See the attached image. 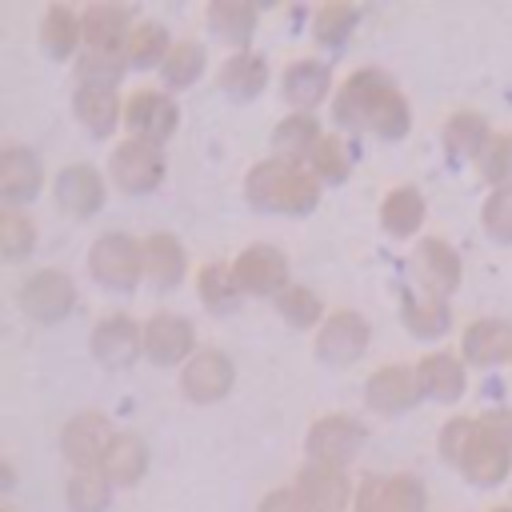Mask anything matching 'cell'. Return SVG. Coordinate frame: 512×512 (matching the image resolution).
<instances>
[{
	"mask_svg": "<svg viewBox=\"0 0 512 512\" xmlns=\"http://www.w3.org/2000/svg\"><path fill=\"white\" fill-rule=\"evenodd\" d=\"M332 116L340 128H368L384 140H400L408 132V104L376 68H360L344 80L340 96L332 100Z\"/></svg>",
	"mask_w": 512,
	"mask_h": 512,
	"instance_id": "1",
	"label": "cell"
},
{
	"mask_svg": "<svg viewBox=\"0 0 512 512\" xmlns=\"http://www.w3.org/2000/svg\"><path fill=\"white\" fill-rule=\"evenodd\" d=\"M248 200L264 212H308L320 200V180L300 160L268 156L248 172Z\"/></svg>",
	"mask_w": 512,
	"mask_h": 512,
	"instance_id": "2",
	"label": "cell"
},
{
	"mask_svg": "<svg viewBox=\"0 0 512 512\" xmlns=\"http://www.w3.org/2000/svg\"><path fill=\"white\" fill-rule=\"evenodd\" d=\"M88 272L112 292H132L144 276V240H132L124 232H104L88 252Z\"/></svg>",
	"mask_w": 512,
	"mask_h": 512,
	"instance_id": "3",
	"label": "cell"
},
{
	"mask_svg": "<svg viewBox=\"0 0 512 512\" xmlns=\"http://www.w3.org/2000/svg\"><path fill=\"white\" fill-rule=\"evenodd\" d=\"M176 124H180V108L168 92L140 88L124 100V128L132 132V140H144V144L160 148L164 140H172Z\"/></svg>",
	"mask_w": 512,
	"mask_h": 512,
	"instance_id": "4",
	"label": "cell"
},
{
	"mask_svg": "<svg viewBox=\"0 0 512 512\" xmlns=\"http://www.w3.org/2000/svg\"><path fill=\"white\" fill-rule=\"evenodd\" d=\"M20 308L36 320V324H56L76 308V284L68 272L60 268H40L24 280L20 288Z\"/></svg>",
	"mask_w": 512,
	"mask_h": 512,
	"instance_id": "5",
	"label": "cell"
},
{
	"mask_svg": "<svg viewBox=\"0 0 512 512\" xmlns=\"http://www.w3.org/2000/svg\"><path fill=\"white\" fill-rule=\"evenodd\" d=\"M364 424L344 416V412H332V416H320L312 428H308V456L312 464H328V468H344L348 460H356L360 444H364Z\"/></svg>",
	"mask_w": 512,
	"mask_h": 512,
	"instance_id": "6",
	"label": "cell"
},
{
	"mask_svg": "<svg viewBox=\"0 0 512 512\" xmlns=\"http://www.w3.org/2000/svg\"><path fill=\"white\" fill-rule=\"evenodd\" d=\"M112 440H116V432H112V424H108L100 412H80V416H72V420L64 424V432H60V452L68 456V464H72L76 472H92V468L104 464Z\"/></svg>",
	"mask_w": 512,
	"mask_h": 512,
	"instance_id": "7",
	"label": "cell"
},
{
	"mask_svg": "<svg viewBox=\"0 0 512 512\" xmlns=\"http://www.w3.org/2000/svg\"><path fill=\"white\" fill-rule=\"evenodd\" d=\"M368 336H372L368 320H364L360 312L340 308V312H332V316L320 324V332H316V356H320L324 364H332V368H344V364H352V360L364 356Z\"/></svg>",
	"mask_w": 512,
	"mask_h": 512,
	"instance_id": "8",
	"label": "cell"
},
{
	"mask_svg": "<svg viewBox=\"0 0 512 512\" xmlns=\"http://www.w3.org/2000/svg\"><path fill=\"white\" fill-rule=\"evenodd\" d=\"M232 272L244 296H280L288 288V260L272 244H248Z\"/></svg>",
	"mask_w": 512,
	"mask_h": 512,
	"instance_id": "9",
	"label": "cell"
},
{
	"mask_svg": "<svg viewBox=\"0 0 512 512\" xmlns=\"http://www.w3.org/2000/svg\"><path fill=\"white\" fill-rule=\"evenodd\" d=\"M232 380H236V368H232V360L220 348H200L180 368V392L192 404H216L220 396H228Z\"/></svg>",
	"mask_w": 512,
	"mask_h": 512,
	"instance_id": "10",
	"label": "cell"
},
{
	"mask_svg": "<svg viewBox=\"0 0 512 512\" xmlns=\"http://www.w3.org/2000/svg\"><path fill=\"white\" fill-rule=\"evenodd\" d=\"M364 400L372 412L380 416H396V412H408L424 400V388H420V372L408 368V364H388V368H376L368 388H364Z\"/></svg>",
	"mask_w": 512,
	"mask_h": 512,
	"instance_id": "11",
	"label": "cell"
},
{
	"mask_svg": "<svg viewBox=\"0 0 512 512\" xmlns=\"http://www.w3.org/2000/svg\"><path fill=\"white\" fill-rule=\"evenodd\" d=\"M88 348L104 368H124V364H132L140 356L144 328H136V320L124 316V312H108L104 320H96V328L88 336Z\"/></svg>",
	"mask_w": 512,
	"mask_h": 512,
	"instance_id": "12",
	"label": "cell"
},
{
	"mask_svg": "<svg viewBox=\"0 0 512 512\" xmlns=\"http://www.w3.org/2000/svg\"><path fill=\"white\" fill-rule=\"evenodd\" d=\"M428 496L416 476H368L356 492V512H424Z\"/></svg>",
	"mask_w": 512,
	"mask_h": 512,
	"instance_id": "13",
	"label": "cell"
},
{
	"mask_svg": "<svg viewBox=\"0 0 512 512\" xmlns=\"http://www.w3.org/2000/svg\"><path fill=\"white\" fill-rule=\"evenodd\" d=\"M196 336H192V324L176 312H156L148 324H144V356L160 368H172V364H188L196 352H192Z\"/></svg>",
	"mask_w": 512,
	"mask_h": 512,
	"instance_id": "14",
	"label": "cell"
},
{
	"mask_svg": "<svg viewBox=\"0 0 512 512\" xmlns=\"http://www.w3.org/2000/svg\"><path fill=\"white\" fill-rule=\"evenodd\" d=\"M52 188H56L52 192L56 196V208L64 216H72V220H88L92 212L104 208V176L96 168H88V164H68L56 176Z\"/></svg>",
	"mask_w": 512,
	"mask_h": 512,
	"instance_id": "15",
	"label": "cell"
},
{
	"mask_svg": "<svg viewBox=\"0 0 512 512\" xmlns=\"http://www.w3.org/2000/svg\"><path fill=\"white\" fill-rule=\"evenodd\" d=\"M112 180L124 188V192H152L160 180H164V160H160V148L144 144V140H124L116 152H112Z\"/></svg>",
	"mask_w": 512,
	"mask_h": 512,
	"instance_id": "16",
	"label": "cell"
},
{
	"mask_svg": "<svg viewBox=\"0 0 512 512\" xmlns=\"http://www.w3.org/2000/svg\"><path fill=\"white\" fill-rule=\"evenodd\" d=\"M412 272H416L420 292H432V296H444V300H448V296L456 292V284H460V256L452 252L448 240L428 236V240H420V248H416Z\"/></svg>",
	"mask_w": 512,
	"mask_h": 512,
	"instance_id": "17",
	"label": "cell"
},
{
	"mask_svg": "<svg viewBox=\"0 0 512 512\" xmlns=\"http://www.w3.org/2000/svg\"><path fill=\"white\" fill-rule=\"evenodd\" d=\"M304 500L308 512H344L352 500V484L344 480V468H328V464H304L296 484H292Z\"/></svg>",
	"mask_w": 512,
	"mask_h": 512,
	"instance_id": "18",
	"label": "cell"
},
{
	"mask_svg": "<svg viewBox=\"0 0 512 512\" xmlns=\"http://www.w3.org/2000/svg\"><path fill=\"white\" fill-rule=\"evenodd\" d=\"M80 24H84L88 52H108V56H124V44L136 28L124 4H92L80 12Z\"/></svg>",
	"mask_w": 512,
	"mask_h": 512,
	"instance_id": "19",
	"label": "cell"
},
{
	"mask_svg": "<svg viewBox=\"0 0 512 512\" xmlns=\"http://www.w3.org/2000/svg\"><path fill=\"white\" fill-rule=\"evenodd\" d=\"M44 184V164L32 148H20V144H8L0 152V196L8 200V208L32 200Z\"/></svg>",
	"mask_w": 512,
	"mask_h": 512,
	"instance_id": "20",
	"label": "cell"
},
{
	"mask_svg": "<svg viewBox=\"0 0 512 512\" xmlns=\"http://www.w3.org/2000/svg\"><path fill=\"white\" fill-rule=\"evenodd\" d=\"M460 352L468 364L476 368H496L504 360H512V324L508 320H476L464 328V340H460Z\"/></svg>",
	"mask_w": 512,
	"mask_h": 512,
	"instance_id": "21",
	"label": "cell"
},
{
	"mask_svg": "<svg viewBox=\"0 0 512 512\" xmlns=\"http://www.w3.org/2000/svg\"><path fill=\"white\" fill-rule=\"evenodd\" d=\"M472 484H500L504 476H508V468H512V448H504L500 440H492L480 424H476V432H472V440H468V448H464V456H460V464H456Z\"/></svg>",
	"mask_w": 512,
	"mask_h": 512,
	"instance_id": "22",
	"label": "cell"
},
{
	"mask_svg": "<svg viewBox=\"0 0 512 512\" xmlns=\"http://www.w3.org/2000/svg\"><path fill=\"white\" fill-rule=\"evenodd\" d=\"M328 84H332V68L324 60H296V64H288L280 92L296 112H312L328 96Z\"/></svg>",
	"mask_w": 512,
	"mask_h": 512,
	"instance_id": "23",
	"label": "cell"
},
{
	"mask_svg": "<svg viewBox=\"0 0 512 512\" xmlns=\"http://www.w3.org/2000/svg\"><path fill=\"white\" fill-rule=\"evenodd\" d=\"M416 372H420V388H424L428 400L452 404V400L464 396V384L468 380H464V360L460 356H452V352H428V356H420Z\"/></svg>",
	"mask_w": 512,
	"mask_h": 512,
	"instance_id": "24",
	"label": "cell"
},
{
	"mask_svg": "<svg viewBox=\"0 0 512 512\" xmlns=\"http://www.w3.org/2000/svg\"><path fill=\"white\" fill-rule=\"evenodd\" d=\"M188 272V256L172 232H152L144 236V276L156 288H176Z\"/></svg>",
	"mask_w": 512,
	"mask_h": 512,
	"instance_id": "25",
	"label": "cell"
},
{
	"mask_svg": "<svg viewBox=\"0 0 512 512\" xmlns=\"http://www.w3.org/2000/svg\"><path fill=\"white\" fill-rule=\"evenodd\" d=\"M216 84H220L232 100H252V96L268 84V64H264V56H256V52H236V56H228V60L220 64Z\"/></svg>",
	"mask_w": 512,
	"mask_h": 512,
	"instance_id": "26",
	"label": "cell"
},
{
	"mask_svg": "<svg viewBox=\"0 0 512 512\" xmlns=\"http://www.w3.org/2000/svg\"><path fill=\"white\" fill-rule=\"evenodd\" d=\"M72 112H76V120H80L92 136H108V132L124 120V104L116 100L112 88H76Z\"/></svg>",
	"mask_w": 512,
	"mask_h": 512,
	"instance_id": "27",
	"label": "cell"
},
{
	"mask_svg": "<svg viewBox=\"0 0 512 512\" xmlns=\"http://www.w3.org/2000/svg\"><path fill=\"white\" fill-rule=\"evenodd\" d=\"M320 140H324V136H320V124H316L312 112H292V116L280 120L276 132H272V148H276V156H280V160H300V164L316 152Z\"/></svg>",
	"mask_w": 512,
	"mask_h": 512,
	"instance_id": "28",
	"label": "cell"
},
{
	"mask_svg": "<svg viewBox=\"0 0 512 512\" xmlns=\"http://www.w3.org/2000/svg\"><path fill=\"white\" fill-rule=\"evenodd\" d=\"M404 328L420 340H436L448 332L452 324V312H448V300L444 296H432V292H412L404 296Z\"/></svg>",
	"mask_w": 512,
	"mask_h": 512,
	"instance_id": "29",
	"label": "cell"
},
{
	"mask_svg": "<svg viewBox=\"0 0 512 512\" xmlns=\"http://www.w3.org/2000/svg\"><path fill=\"white\" fill-rule=\"evenodd\" d=\"M196 292H200V304L208 308V312H216V316H224V312H232L236 304H240V284H236V272H232V264H224V260H212V264H204L200 272H196Z\"/></svg>",
	"mask_w": 512,
	"mask_h": 512,
	"instance_id": "30",
	"label": "cell"
},
{
	"mask_svg": "<svg viewBox=\"0 0 512 512\" xmlns=\"http://www.w3.org/2000/svg\"><path fill=\"white\" fill-rule=\"evenodd\" d=\"M100 472L112 484H140V476L148 472V448H144V440L132 436V432H116V440H112Z\"/></svg>",
	"mask_w": 512,
	"mask_h": 512,
	"instance_id": "31",
	"label": "cell"
},
{
	"mask_svg": "<svg viewBox=\"0 0 512 512\" xmlns=\"http://www.w3.org/2000/svg\"><path fill=\"white\" fill-rule=\"evenodd\" d=\"M80 40H84L80 16H76L68 4H52V8L44 12V20H40V44H44V52L56 56V60H68Z\"/></svg>",
	"mask_w": 512,
	"mask_h": 512,
	"instance_id": "32",
	"label": "cell"
},
{
	"mask_svg": "<svg viewBox=\"0 0 512 512\" xmlns=\"http://www.w3.org/2000/svg\"><path fill=\"white\" fill-rule=\"evenodd\" d=\"M492 144V132H488V120L480 112H456L448 124H444V152L448 156H460V160H480V152Z\"/></svg>",
	"mask_w": 512,
	"mask_h": 512,
	"instance_id": "33",
	"label": "cell"
},
{
	"mask_svg": "<svg viewBox=\"0 0 512 512\" xmlns=\"http://www.w3.org/2000/svg\"><path fill=\"white\" fill-rule=\"evenodd\" d=\"M208 24L220 40H228L236 52H248L244 44L252 40V28H256V8L244 4V0H216L208 8Z\"/></svg>",
	"mask_w": 512,
	"mask_h": 512,
	"instance_id": "34",
	"label": "cell"
},
{
	"mask_svg": "<svg viewBox=\"0 0 512 512\" xmlns=\"http://www.w3.org/2000/svg\"><path fill=\"white\" fill-rule=\"evenodd\" d=\"M172 52V40H168V28L164 24H152V20H140L124 44V64L128 68H160Z\"/></svg>",
	"mask_w": 512,
	"mask_h": 512,
	"instance_id": "35",
	"label": "cell"
},
{
	"mask_svg": "<svg viewBox=\"0 0 512 512\" xmlns=\"http://www.w3.org/2000/svg\"><path fill=\"white\" fill-rule=\"evenodd\" d=\"M420 220H424V196H420V188H412V184L392 188L388 200L380 204V224H384L392 236H412V232L420 228Z\"/></svg>",
	"mask_w": 512,
	"mask_h": 512,
	"instance_id": "36",
	"label": "cell"
},
{
	"mask_svg": "<svg viewBox=\"0 0 512 512\" xmlns=\"http://www.w3.org/2000/svg\"><path fill=\"white\" fill-rule=\"evenodd\" d=\"M64 500L72 512H104L112 504V480L92 468V472H72L64 484Z\"/></svg>",
	"mask_w": 512,
	"mask_h": 512,
	"instance_id": "37",
	"label": "cell"
},
{
	"mask_svg": "<svg viewBox=\"0 0 512 512\" xmlns=\"http://www.w3.org/2000/svg\"><path fill=\"white\" fill-rule=\"evenodd\" d=\"M200 72H204V44L196 40H176L168 60L160 64V76L168 88H188L200 80Z\"/></svg>",
	"mask_w": 512,
	"mask_h": 512,
	"instance_id": "38",
	"label": "cell"
},
{
	"mask_svg": "<svg viewBox=\"0 0 512 512\" xmlns=\"http://www.w3.org/2000/svg\"><path fill=\"white\" fill-rule=\"evenodd\" d=\"M308 168H312V176L320 184H340L352 172V152H348V144L340 136H324L316 144V152L308 156Z\"/></svg>",
	"mask_w": 512,
	"mask_h": 512,
	"instance_id": "39",
	"label": "cell"
},
{
	"mask_svg": "<svg viewBox=\"0 0 512 512\" xmlns=\"http://www.w3.org/2000/svg\"><path fill=\"white\" fill-rule=\"evenodd\" d=\"M32 248H36V224H32V216H24L20 208H4L0 212V252H4V260L16 264Z\"/></svg>",
	"mask_w": 512,
	"mask_h": 512,
	"instance_id": "40",
	"label": "cell"
},
{
	"mask_svg": "<svg viewBox=\"0 0 512 512\" xmlns=\"http://www.w3.org/2000/svg\"><path fill=\"white\" fill-rule=\"evenodd\" d=\"M124 56H108V52H84L80 56V64H76V80H80V88H112L116 92V84H120V76H124Z\"/></svg>",
	"mask_w": 512,
	"mask_h": 512,
	"instance_id": "41",
	"label": "cell"
},
{
	"mask_svg": "<svg viewBox=\"0 0 512 512\" xmlns=\"http://www.w3.org/2000/svg\"><path fill=\"white\" fill-rule=\"evenodd\" d=\"M352 28H356V8H352V4H340V0H336V4H324V8L316 12V20H312L316 44H328V48L344 44Z\"/></svg>",
	"mask_w": 512,
	"mask_h": 512,
	"instance_id": "42",
	"label": "cell"
},
{
	"mask_svg": "<svg viewBox=\"0 0 512 512\" xmlns=\"http://www.w3.org/2000/svg\"><path fill=\"white\" fill-rule=\"evenodd\" d=\"M276 308H280V316H284L292 328H312V324H320V300H316V292L304 288V284H288V288L276 296Z\"/></svg>",
	"mask_w": 512,
	"mask_h": 512,
	"instance_id": "43",
	"label": "cell"
},
{
	"mask_svg": "<svg viewBox=\"0 0 512 512\" xmlns=\"http://www.w3.org/2000/svg\"><path fill=\"white\" fill-rule=\"evenodd\" d=\"M476 172L492 188H512V136H492V144L476 160Z\"/></svg>",
	"mask_w": 512,
	"mask_h": 512,
	"instance_id": "44",
	"label": "cell"
},
{
	"mask_svg": "<svg viewBox=\"0 0 512 512\" xmlns=\"http://www.w3.org/2000/svg\"><path fill=\"white\" fill-rule=\"evenodd\" d=\"M484 228L492 240L512 244V188H492L484 200Z\"/></svg>",
	"mask_w": 512,
	"mask_h": 512,
	"instance_id": "45",
	"label": "cell"
},
{
	"mask_svg": "<svg viewBox=\"0 0 512 512\" xmlns=\"http://www.w3.org/2000/svg\"><path fill=\"white\" fill-rule=\"evenodd\" d=\"M472 432H476V420H472V416H456V420H448V424L440 428V456L452 460V464H460V456H464Z\"/></svg>",
	"mask_w": 512,
	"mask_h": 512,
	"instance_id": "46",
	"label": "cell"
},
{
	"mask_svg": "<svg viewBox=\"0 0 512 512\" xmlns=\"http://www.w3.org/2000/svg\"><path fill=\"white\" fill-rule=\"evenodd\" d=\"M476 424H480L492 440H500L504 448H512V412H508V408H492V412L476 416Z\"/></svg>",
	"mask_w": 512,
	"mask_h": 512,
	"instance_id": "47",
	"label": "cell"
},
{
	"mask_svg": "<svg viewBox=\"0 0 512 512\" xmlns=\"http://www.w3.org/2000/svg\"><path fill=\"white\" fill-rule=\"evenodd\" d=\"M256 512H308V508H304V500H300L296 488H272V492L260 500Z\"/></svg>",
	"mask_w": 512,
	"mask_h": 512,
	"instance_id": "48",
	"label": "cell"
},
{
	"mask_svg": "<svg viewBox=\"0 0 512 512\" xmlns=\"http://www.w3.org/2000/svg\"><path fill=\"white\" fill-rule=\"evenodd\" d=\"M492 512H512V508H492Z\"/></svg>",
	"mask_w": 512,
	"mask_h": 512,
	"instance_id": "49",
	"label": "cell"
},
{
	"mask_svg": "<svg viewBox=\"0 0 512 512\" xmlns=\"http://www.w3.org/2000/svg\"><path fill=\"white\" fill-rule=\"evenodd\" d=\"M4 512H12V508H4Z\"/></svg>",
	"mask_w": 512,
	"mask_h": 512,
	"instance_id": "50",
	"label": "cell"
}]
</instances>
